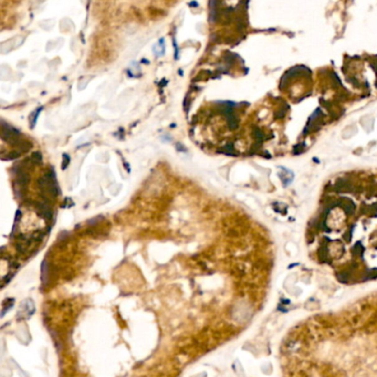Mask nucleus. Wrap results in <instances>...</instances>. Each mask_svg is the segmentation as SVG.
<instances>
[{
  "mask_svg": "<svg viewBox=\"0 0 377 377\" xmlns=\"http://www.w3.org/2000/svg\"><path fill=\"white\" fill-rule=\"evenodd\" d=\"M30 180V176L25 173V171H20L19 175H18V183L20 185H27L28 181Z\"/></svg>",
  "mask_w": 377,
  "mask_h": 377,
  "instance_id": "obj_1",
  "label": "nucleus"
},
{
  "mask_svg": "<svg viewBox=\"0 0 377 377\" xmlns=\"http://www.w3.org/2000/svg\"><path fill=\"white\" fill-rule=\"evenodd\" d=\"M41 111H42V107H39L37 111L33 112V114L31 115V117H30V124H31V128H33V127H35V123H37L38 115L40 114V112H41Z\"/></svg>",
  "mask_w": 377,
  "mask_h": 377,
  "instance_id": "obj_2",
  "label": "nucleus"
},
{
  "mask_svg": "<svg viewBox=\"0 0 377 377\" xmlns=\"http://www.w3.org/2000/svg\"><path fill=\"white\" fill-rule=\"evenodd\" d=\"M30 161H32L33 164H39V163L42 161V155H41L40 151H35V153H33V154L31 155Z\"/></svg>",
  "mask_w": 377,
  "mask_h": 377,
  "instance_id": "obj_3",
  "label": "nucleus"
},
{
  "mask_svg": "<svg viewBox=\"0 0 377 377\" xmlns=\"http://www.w3.org/2000/svg\"><path fill=\"white\" fill-rule=\"evenodd\" d=\"M20 156V153L19 151H11V153H9V154H8V157H3V159H5V161H7V159H9V161H12V159H17L18 157Z\"/></svg>",
  "mask_w": 377,
  "mask_h": 377,
  "instance_id": "obj_4",
  "label": "nucleus"
},
{
  "mask_svg": "<svg viewBox=\"0 0 377 377\" xmlns=\"http://www.w3.org/2000/svg\"><path fill=\"white\" fill-rule=\"evenodd\" d=\"M70 161H71V158L67 154H63V161H62V169H67V166H69Z\"/></svg>",
  "mask_w": 377,
  "mask_h": 377,
  "instance_id": "obj_5",
  "label": "nucleus"
},
{
  "mask_svg": "<svg viewBox=\"0 0 377 377\" xmlns=\"http://www.w3.org/2000/svg\"><path fill=\"white\" fill-rule=\"evenodd\" d=\"M253 135H254V137H256L257 139H262V137H263V133L261 132V129H259V128L253 129Z\"/></svg>",
  "mask_w": 377,
  "mask_h": 377,
  "instance_id": "obj_6",
  "label": "nucleus"
},
{
  "mask_svg": "<svg viewBox=\"0 0 377 377\" xmlns=\"http://www.w3.org/2000/svg\"><path fill=\"white\" fill-rule=\"evenodd\" d=\"M348 82L352 83V84L354 85V86H360V83L357 82L356 77H351L350 79H348Z\"/></svg>",
  "mask_w": 377,
  "mask_h": 377,
  "instance_id": "obj_7",
  "label": "nucleus"
}]
</instances>
